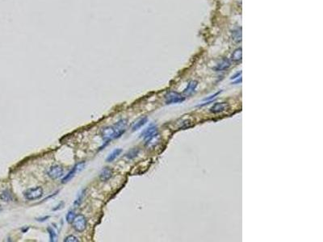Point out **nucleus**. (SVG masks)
<instances>
[{"mask_svg":"<svg viewBox=\"0 0 323 242\" xmlns=\"http://www.w3.org/2000/svg\"><path fill=\"white\" fill-rule=\"evenodd\" d=\"M157 134H158L157 127H156L155 125H150L147 128H145V130L143 131L141 136L144 138L145 141H146V140H150V139H151L152 137H154V136L157 135Z\"/></svg>","mask_w":323,"mask_h":242,"instance_id":"0eeeda50","label":"nucleus"},{"mask_svg":"<svg viewBox=\"0 0 323 242\" xmlns=\"http://www.w3.org/2000/svg\"><path fill=\"white\" fill-rule=\"evenodd\" d=\"M222 91H218L217 93H216V94H214L213 95H211V96H209V98H206V99H204V101H209L210 100H212V99H214L215 98V96H216V95H218L220 93H221Z\"/></svg>","mask_w":323,"mask_h":242,"instance_id":"5701e85b","label":"nucleus"},{"mask_svg":"<svg viewBox=\"0 0 323 242\" xmlns=\"http://www.w3.org/2000/svg\"><path fill=\"white\" fill-rule=\"evenodd\" d=\"M83 166H84V162H82V163L81 162V163L77 164L76 166H74V168L72 169L70 171L69 173H67V174L64 177L63 179H62L61 182H62V183H66V182H68L70 181V180L74 178V176H75V174H76V173L80 170H82V169L83 168Z\"/></svg>","mask_w":323,"mask_h":242,"instance_id":"423d86ee","label":"nucleus"},{"mask_svg":"<svg viewBox=\"0 0 323 242\" xmlns=\"http://www.w3.org/2000/svg\"><path fill=\"white\" fill-rule=\"evenodd\" d=\"M122 151L123 150L121 149H114V150L108 154V156H107V158H106V161H107V162H112V161L116 160V159L121 154Z\"/></svg>","mask_w":323,"mask_h":242,"instance_id":"ddd939ff","label":"nucleus"},{"mask_svg":"<svg viewBox=\"0 0 323 242\" xmlns=\"http://www.w3.org/2000/svg\"><path fill=\"white\" fill-rule=\"evenodd\" d=\"M232 38L234 40L235 42L238 43L240 41H242V32H241V28H237V29H234L232 32Z\"/></svg>","mask_w":323,"mask_h":242,"instance_id":"dca6fc26","label":"nucleus"},{"mask_svg":"<svg viewBox=\"0 0 323 242\" xmlns=\"http://www.w3.org/2000/svg\"><path fill=\"white\" fill-rule=\"evenodd\" d=\"M230 66H231V62H230V61H229V59L224 58L222 59V61L216 65V67H214V69H215L216 71H223V70L228 69Z\"/></svg>","mask_w":323,"mask_h":242,"instance_id":"1a4fd4ad","label":"nucleus"},{"mask_svg":"<svg viewBox=\"0 0 323 242\" xmlns=\"http://www.w3.org/2000/svg\"><path fill=\"white\" fill-rule=\"evenodd\" d=\"M48 234H49V237H50V241H55L57 240V234L55 231L52 228H48Z\"/></svg>","mask_w":323,"mask_h":242,"instance_id":"6ab92c4d","label":"nucleus"},{"mask_svg":"<svg viewBox=\"0 0 323 242\" xmlns=\"http://www.w3.org/2000/svg\"><path fill=\"white\" fill-rule=\"evenodd\" d=\"M191 121H190L189 120H184L182 124H181L180 125V128H182V129H186V128H188V127H191L192 126V124H191Z\"/></svg>","mask_w":323,"mask_h":242,"instance_id":"aec40b11","label":"nucleus"},{"mask_svg":"<svg viewBox=\"0 0 323 242\" xmlns=\"http://www.w3.org/2000/svg\"><path fill=\"white\" fill-rule=\"evenodd\" d=\"M75 216H75V213H74L73 211H70V212H68V213L66 214V222H67L68 224H72L73 221H74Z\"/></svg>","mask_w":323,"mask_h":242,"instance_id":"a211bd4d","label":"nucleus"},{"mask_svg":"<svg viewBox=\"0 0 323 242\" xmlns=\"http://www.w3.org/2000/svg\"><path fill=\"white\" fill-rule=\"evenodd\" d=\"M44 191L41 186H36L33 188L28 189L27 191H24L23 196L28 201H33L36 199H41L43 196Z\"/></svg>","mask_w":323,"mask_h":242,"instance_id":"f257e3e1","label":"nucleus"},{"mask_svg":"<svg viewBox=\"0 0 323 242\" xmlns=\"http://www.w3.org/2000/svg\"><path fill=\"white\" fill-rule=\"evenodd\" d=\"M64 241L65 242H79V240L75 236H73V235H70L68 237H66L65 239H64Z\"/></svg>","mask_w":323,"mask_h":242,"instance_id":"412c9836","label":"nucleus"},{"mask_svg":"<svg viewBox=\"0 0 323 242\" xmlns=\"http://www.w3.org/2000/svg\"><path fill=\"white\" fill-rule=\"evenodd\" d=\"M241 74H242V72H240V73H238V74H235V75H234V76H232L231 79H235V78H239V76L241 75Z\"/></svg>","mask_w":323,"mask_h":242,"instance_id":"b1692460","label":"nucleus"},{"mask_svg":"<svg viewBox=\"0 0 323 242\" xmlns=\"http://www.w3.org/2000/svg\"><path fill=\"white\" fill-rule=\"evenodd\" d=\"M229 108V106L227 103H216L210 108V112L213 113H220V112L227 111Z\"/></svg>","mask_w":323,"mask_h":242,"instance_id":"6e6552de","label":"nucleus"},{"mask_svg":"<svg viewBox=\"0 0 323 242\" xmlns=\"http://www.w3.org/2000/svg\"><path fill=\"white\" fill-rule=\"evenodd\" d=\"M0 199L4 202H11L13 200V195L9 190H5L0 195Z\"/></svg>","mask_w":323,"mask_h":242,"instance_id":"4468645a","label":"nucleus"},{"mask_svg":"<svg viewBox=\"0 0 323 242\" xmlns=\"http://www.w3.org/2000/svg\"><path fill=\"white\" fill-rule=\"evenodd\" d=\"M148 118L147 116H143V117L138 119L136 122L132 124V131H137L138 129H140L141 127L144 126V125L147 123Z\"/></svg>","mask_w":323,"mask_h":242,"instance_id":"f8f14e48","label":"nucleus"},{"mask_svg":"<svg viewBox=\"0 0 323 242\" xmlns=\"http://www.w3.org/2000/svg\"><path fill=\"white\" fill-rule=\"evenodd\" d=\"M72 224H73V228L75 229V231L82 232L87 228V220L83 215H78L74 218Z\"/></svg>","mask_w":323,"mask_h":242,"instance_id":"20e7f679","label":"nucleus"},{"mask_svg":"<svg viewBox=\"0 0 323 242\" xmlns=\"http://www.w3.org/2000/svg\"><path fill=\"white\" fill-rule=\"evenodd\" d=\"M101 136L104 141H105L106 143H108L112 139L119 137L114 126H108V127L103 128L101 132Z\"/></svg>","mask_w":323,"mask_h":242,"instance_id":"7ed1b4c3","label":"nucleus"},{"mask_svg":"<svg viewBox=\"0 0 323 242\" xmlns=\"http://www.w3.org/2000/svg\"><path fill=\"white\" fill-rule=\"evenodd\" d=\"M47 174L50 179L56 180V179H60L61 177L64 174L63 168L59 165H54L50 166L48 170H47Z\"/></svg>","mask_w":323,"mask_h":242,"instance_id":"39448f33","label":"nucleus"},{"mask_svg":"<svg viewBox=\"0 0 323 242\" xmlns=\"http://www.w3.org/2000/svg\"><path fill=\"white\" fill-rule=\"evenodd\" d=\"M242 50L241 48H238L235 49L234 53L231 55V60L233 61H239L242 60Z\"/></svg>","mask_w":323,"mask_h":242,"instance_id":"2eb2a0df","label":"nucleus"},{"mask_svg":"<svg viewBox=\"0 0 323 242\" xmlns=\"http://www.w3.org/2000/svg\"><path fill=\"white\" fill-rule=\"evenodd\" d=\"M112 176V170L109 167H104L99 173V179L103 182L109 180Z\"/></svg>","mask_w":323,"mask_h":242,"instance_id":"9b49d317","label":"nucleus"},{"mask_svg":"<svg viewBox=\"0 0 323 242\" xmlns=\"http://www.w3.org/2000/svg\"><path fill=\"white\" fill-rule=\"evenodd\" d=\"M197 86H198V82L196 81H190L188 82V84L186 87V89L184 90V94L186 96H191V94H194V92L196 91V88H197Z\"/></svg>","mask_w":323,"mask_h":242,"instance_id":"9d476101","label":"nucleus"},{"mask_svg":"<svg viewBox=\"0 0 323 242\" xmlns=\"http://www.w3.org/2000/svg\"><path fill=\"white\" fill-rule=\"evenodd\" d=\"M83 196H84V191H82V192L79 195V197L77 198L75 202H74V205H75V206H79V204H81V202L82 201V199H83Z\"/></svg>","mask_w":323,"mask_h":242,"instance_id":"4be33fe9","label":"nucleus"},{"mask_svg":"<svg viewBox=\"0 0 323 242\" xmlns=\"http://www.w3.org/2000/svg\"><path fill=\"white\" fill-rule=\"evenodd\" d=\"M185 97L175 91H169L165 95V102L166 104H175L183 102Z\"/></svg>","mask_w":323,"mask_h":242,"instance_id":"f03ea898","label":"nucleus"},{"mask_svg":"<svg viewBox=\"0 0 323 242\" xmlns=\"http://www.w3.org/2000/svg\"><path fill=\"white\" fill-rule=\"evenodd\" d=\"M139 152H140V150H139L138 148L132 149H130L127 153L126 158H127L128 159H133V158H135L136 157H138Z\"/></svg>","mask_w":323,"mask_h":242,"instance_id":"f3484780","label":"nucleus"}]
</instances>
